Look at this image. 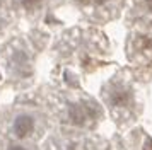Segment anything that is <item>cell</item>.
Returning <instances> with one entry per match:
<instances>
[{
	"mask_svg": "<svg viewBox=\"0 0 152 150\" xmlns=\"http://www.w3.org/2000/svg\"><path fill=\"white\" fill-rule=\"evenodd\" d=\"M51 38L45 27H29V31H14L0 48V63L12 79L26 80L33 77L36 56Z\"/></svg>",
	"mask_w": 152,
	"mask_h": 150,
	"instance_id": "cell-1",
	"label": "cell"
},
{
	"mask_svg": "<svg viewBox=\"0 0 152 150\" xmlns=\"http://www.w3.org/2000/svg\"><path fill=\"white\" fill-rule=\"evenodd\" d=\"M36 128H38V121L36 116L28 111H21L12 118L10 123V133L17 138V140H28L29 136L34 135Z\"/></svg>",
	"mask_w": 152,
	"mask_h": 150,
	"instance_id": "cell-4",
	"label": "cell"
},
{
	"mask_svg": "<svg viewBox=\"0 0 152 150\" xmlns=\"http://www.w3.org/2000/svg\"><path fill=\"white\" fill-rule=\"evenodd\" d=\"M67 0H9L19 22L29 27H53L55 12Z\"/></svg>",
	"mask_w": 152,
	"mask_h": 150,
	"instance_id": "cell-2",
	"label": "cell"
},
{
	"mask_svg": "<svg viewBox=\"0 0 152 150\" xmlns=\"http://www.w3.org/2000/svg\"><path fill=\"white\" fill-rule=\"evenodd\" d=\"M130 19L133 20L135 27L152 29V0H133Z\"/></svg>",
	"mask_w": 152,
	"mask_h": 150,
	"instance_id": "cell-6",
	"label": "cell"
},
{
	"mask_svg": "<svg viewBox=\"0 0 152 150\" xmlns=\"http://www.w3.org/2000/svg\"><path fill=\"white\" fill-rule=\"evenodd\" d=\"M19 20L14 15V10L9 4V0H0V39L9 38L17 27Z\"/></svg>",
	"mask_w": 152,
	"mask_h": 150,
	"instance_id": "cell-7",
	"label": "cell"
},
{
	"mask_svg": "<svg viewBox=\"0 0 152 150\" xmlns=\"http://www.w3.org/2000/svg\"><path fill=\"white\" fill-rule=\"evenodd\" d=\"M67 2L72 4L87 20L96 24H104L115 19L125 5V0H67Z\"/></svg>",
	"mask_w": 152,
	"mask_h": 150,
	"instance_id": "cell-3",
	"label": "cell"
},
{
	"mask_svg": "<svg viewBox=\"0 0 152 150\" xmlns=\"http://www.w3.org/2000/svg\"><path fill=\"white\" fill-rule=\"evenodd\" d=\"M132 89L123 84V82H115L111 84L108 92H106V101L111 108L115 109H123V108H130L132 106Z\"/></svg>",
	"mask_w": 152,
	"mask_h": 150,
	"instance_id": "cell-5",
	"label": "cell"
},
{
	"mask_svg": "<svg viewBox=\"0 0 152 150\" xmlns=\"http://www.w3.org/2000/svg\"><path fill=\"white\" fill-rule=\"evenodd\" d=\"M7 150H28V149H26L24 145H21V143H12Z\"/></svg>",
	"mask_w": 152,
	"mask_h": 150,
	"instance_id": "cell-8",
	"label": "cell"
}]
</instances>
